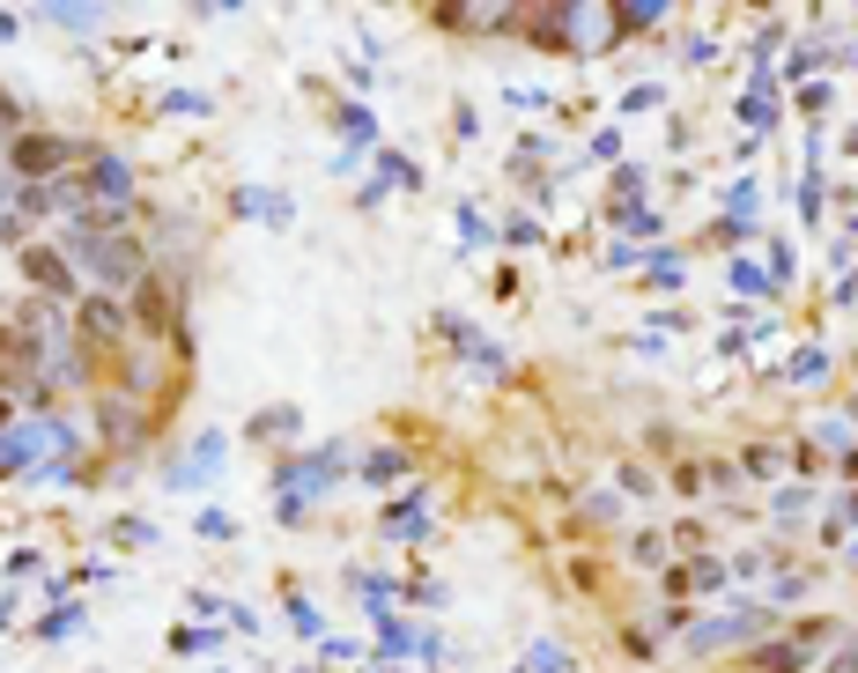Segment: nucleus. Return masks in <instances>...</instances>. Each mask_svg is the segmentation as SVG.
I'll return each mask as SVG.
<instances>
[{
  "instance_id": "f257e3e1",
  "label": "nucleus",
  "mask_w": 858,
  "mask_h": 673,
  "mask_svg": "<svg viewBox=\"0 0 858 673\" xmlns=\"http://www.w3.org/2000/svg\"><path fill=\"white\" fill-rule=\"evenodd\" d=\"M60 252H67L82 275L97 281L104 297H134V281L156 275L141 229H112V237H82V229H60Z\"/></svg>"
},
{
  "instance_id": "f03ea898",
  "label": "nucleus",
  "mask_w": 858,
  "mask_h": 673,
  "mask_svg": "<svg viewBox=\"0 0 858 673\" xmlns=\"http://www.w3.org/2000/svg\"><path fill=\"white\" fill-rule=\"evenodd\" d=\"M89 423H97V451H104V459H134V451L156 437V407H141V399H126V393H97Z\"/></svg>"
},
{
  "instance_id": "7ed1b4c3",
  "label": "nucleus",
  "mask_w": 858,
  "mask_h": 673,
  "mask_svg": "<svg viewBox=\"0 0 858 673\" xmlns=\"http://www.w3.org/2000/svg\"><path fill=\"white\" fill-rule=\"evenodd\" d=\"M74 156H97V149H74L67 133H15L8 141V171H15V185H45V178H67Z\"/></svg>"
},
{
  "instance_id": "20e7f679",
  "label": "nucleus",
  "mask_w": 858,
  "mask_h": 673,
  "mask_svg": "<svg viewBox=\"0 0 858 673\" xmlns=\"http://www.w3.org/2000/svg\"><path fill=\"white\" fill-rule=\"evenodd\" d=\"M836 637V622H799L785 629V637H762V644H748V666L755 673H807L814 666V651Z\"/></svg>"
},
{
  "instance_id": "39448f33",
  "label": "nucleus",
  "mask_w": 858,
  "mask_h": 673,
  "mask_svg": "<svg viewBox=\"0 0 858 673\" xmlns=\"http://www.w3.org/2000/svg\"><path fill=\"white\" fill-rule=\"evenodd\" d=\"M126 319H134V333H171L178 349H186V311H178V281H171V275L134 281V297H126Z\"/></svg>"
},
{
  "instance_id": "423d86ee",
  "label": "nucleus",
  "mask_w": 858,
  "mask_h": 673,
  "mask_svg": "<svg viewBox=\"0 0 858 673\" xmlns=\"http://www.w3.org/2000/svg\"><path fill=\"white\" fill-rule=\"evenodd\" d=\"M348 467V445H319V451H304V459H289L282 474H274V496H296V503H319L333 481H341Z\"/></svg>"
},
{
  "instance_id": "0eeeda50",
  "label": "nucleus",
  "mask_w": 858,
  "mask_h": 673,
  "mask_svg": "<svg viewBox=\"0 0 858 673\" xmlns=\"http://www.w3.org/2000/svg\"><path fill=\"white\" fill-rule=\"evenodd\" d=\"M777 622L770 607H740V615H711V622H688L681 644L696 651V659H711V651H733V644H762V629Z\"/></svg>"
},
{
  "instance_id": "6e6552de",
  "label": "nucleus",
  "mask_w": 858,
  "mask_h": 673,
  "mask_svg": "<svg viewBox=\"0 0 858 673\" xmlns=\"http://www.w3.org/2000/svg\"><path fill=\"white\" fill-rule=\"evenodd\" d=\"M74 333H82L89 349H112V355H119L126 341H134V319H126V303H119V297H104V289H82V297H74Z\"/></svg>"
},
{
  "instance_id": "1a4fd4ad",
  "label": "nucleus",
  "mask_w": 858,
  "mask_h": 673,
  "mask_svg": "<svg viewBox=\"0 0 858 673\" xmlns=\"http://www.w3.org/2000/svg\"><path fill=\"white\" fill-rule=\"evenodd\" d=\"M15 267H23V281L45 303H67V311H74V259L60 245H23V252H15Z\"/></svg>"
},
{
  "instance_id": "9d476101",
  "label": "nucleus",
  "mask_w": 858,
  "mask_h": 673,
  "mask_svg": "<svg viewBox=\"0 0 858 673\" xmlns=\"http://www.w3.org/2000/svg\"><path fill=\"white\" fill-rule=\"evenodd\" d=\"M222 451H230V437H222V429H208V437H200V445L171 467V481H163V489H178V496L208 489V481H215V467H222Z\"/></svg>"
},
{
  "instance_id": "9b49d317",
  "label": "nucleus",
  "mask_w": 858,
  "mask_h": 673,
  "mask_svg": "<svg viewBox=\"0 0 858 673\" xmlns=\"http://www.w3.org/2000/svg\"><path fill=\"white\" fill-rule=\"evenodd\" d=\"M82 185H89V200H112V207H134V163L112 149L89 156V171H82Z\"/></svg>"
},
{
  "instance_id": "f8f14e48",
  "label": "nucleus",
  "mask_w": 858,
  "mask_h": 673,
  "mask_svg": "<svg viewBox=\"0 0 858 673\" xmlns=\"http://www.w3.org/2000/svg\"><path fill=\"white\" fill-rule=\"evenodd\" d=\"M725 585H733V570H725L718 555H688L681 570H666V592H674V599H681V592H725Z\"/></svg>"
},
{
  "instance_id": "ddd939ff",
  "label": "nucleus",
  "mask_w": 858,
  "mask_h": 673,
  "mask_svg": "<svg viewBox=\"0 0 858 673\" xmlns=\"http://www.w3.org/2000/svg\"><path fill=\"white\" fill-rule=\"evenodd\" d=\"M407 467H415V459H407L400 445H378V451L363 459V467H356V481H370V489H393V481L407 474Z\"/></svg>"
},
{
  "instance_id": "4468645a",
  "label": "nucleus",
  "mask_w": 858,
  "mask_h": 673,
  "mask_svg": "<svg viewBox=\"0 0 858 673\" xmlns=\"http://www.w3.org/2000/svg\"><path fill=\"white\" fill-rule=\"evenodd\" d=\"M296 429H304L296 407H259V415H252V437H259V445H289Z\"/></svg>"
},
{
  "instance_id": "2eb2a0df",
  "label": "nucleus",
  "mask_w": 858,
  "mask_h": 673,
  "mask_svg": "<svg viewBox=\"0 0 858 673\" xmlns=\"http://www.w3.org/2000/svg\"><path fill=\"white\" fill-rule=\"evenodd\" d=\"M740 474L777 481V474H785V451H777V445H748V451H740Z\"/></svg>"
},
{
  "instance_id": "dca6fc26",
  "label": "nucleus",
  "mask_w": 858,
  "mask_h": 673,
  "mask_svg": "<svg viewBox=\"0 0 858 673\" xmlns=\"http://www.w3.org/2000/svg\"><path fill=\"white\" fill-rule=\"evenodd\" d=\"M666 489H674V496H703V489H711V467H703V459H681V467L666 474Z\"/></svg>"
},
{
  "instance_id": "f3484780",
  "label": "nucleus",
  "mask_w": 858,
  "mask_h": 673,
  "mask_svg": "<svg viewBox=\"0 0 858 673\" xmlns=\"http://www.w3.org/2000/svg\"><path fill=\"white\" fill-rule=\"evenodd\" d=\"M822 445H829L836 459H844V474L858 467V437H851V423H822Z\"/></svg>"
},
{
  "instance_id": "a211bd4d",
  "label": "nucleus",
  "mask_w": 858,
  "mask_h": 673,
  "mask_svg": "<svg viewBox=\"0 0 858 673\" xmlns=\"http://www.w3.org/2000/svg\"><path fill=\"white\" fill-rule=\"evenodd\" d=\"M518 673H570V651H563V644H533Z\"/></svg>"
},
{
  "instance_id": "6ab92c4d",
  "label": "nucleus",
  "mask_w": 858,
  "mask_h": 673,
  "mask_svg": "<svg viewBox=\"0 0 858 673\" xmlns=\"http://www.w3.org/2000/svg\"><path fill=\"white\" fill-rule=\"evenodd\" d=\"M370 163H378V178H385V185H415V163H407V156L378 149V156H370Z\"/></svg>"
},
{
  "instance_id": "aec40b11",
  "label": "nucleus",
  "mask_w": 858,
  "mask_h": 673,
  "mask_svg": "<svg viewBox=\"0 0 858 673\" xmlns=\"http://www.w3.org/2000/svg\"><path fill=\"white\" fill-rule=\"evenodd\" d=\"M112 541H119V548H156V525H148V519H119V525H112Z\"/></svg>"
},
{
  "instance_id": "412c9836",
  "label": "nucleus",
  "mask_w": 858,
  "mask_h": 673,
  "mask_svg": "<svg viewBox=\"0 0 858 673\" xmlns=\"http://www.w3.org/2000/svg\"><path fill=\"white\" fill-rule=\"evenodd\" d=\"M341 133L348 141H378V119H370L363 104H341Z\"/></svg>"
},
{
  "instance_id": "4be33fe9",
  "label": "nucleus",
  "mask_w": 858,
  "mask_h": 673,
  "mask_svg": "<svg viewBox=\"0 0 858 673\" xmlns=\"http://www.w3.org/2000/svg\"><path fill=\"white\" fill-rule=\"evenodd\" d=\"M770 511H777V519H807V511H814V489H777V496H770Z\"/></svg>"
},
{
  "instance_id": "5701e85b",
  "label": "nucleus",
  "mask_w": 858,
  "mask_h": 673,
  "mask_svg": "<svg viewBox=\"0 0 858 673\" xmlns=\"http://www.w3.org/2000/svg\"><path fill=\"white\" fill-rule=\"evenodd\" d=\"M67 629H82V607H74V599H60L45 622H38V637H67Z\"/></svg>"
},
{
  "instance_id": "b1692460",
  "label": "nucleus",
  "mask_w": 858,
  "mask_h": 673,
  "mask_svg": "<svg viewBox=\"0 0 858 673\" xmlns=\"http://www.w3.org/2000/svg\"><path fill=\"white\" fill-rule=\"evenodd\" d=\"M659 23V0H629L622 15H614V30H652Z\"/></svg>"
},
{
  "instance_id": "393cba45",
  "label": "nucleus",
  "mask_w": 858,
  "mask_h": 673,
  "mask_svg": "<svg viewBox=\"0 0 858 673\" xmlns=\"http://www.w3.org/2000/svg\"><path fill=\"white\" fill-rule=\"evenodd\" d=\"M652 629H659V637H688V607H652Z\"/></svg>"
},
{
  "instance_id": "a878e982",
  "label": "nucleus",
  "mask_w": 858,
  "mask_h": 673,
  "mask_svg": "<svg viewBox=\"0 0 858 673\" xmlns=\"http://www.w3.org/2000/svg\"><path fill=\"white\" fill-rule=\"evenodd\" d=\"M822 377H829V355H799V363H792V385H822Z\"/></svg>"
},
{
  "instance_id": "bb28decb",
  "label": "nucleus",
  "mask_w": 858,
  "mask_h": 673,
  "mask_svg": "<svg viewBox=\"0 0 858 673\" xmlns=\"http://www.w3.org/2000/svg\"><path fill=\"white\" fill-rule=\"evenodd\" d=\"M629 563H666V533H637V541H629Z\"/></svg>"
},
{
  "instance_id": "cd10ccee",
  "label": "nucleus",
  "mask_w": 858,
  "mask_h": 673,
  "mask_svg": "<svg viewBox=\"0 0 858 673\" xmlns=\"http://www.w3.org/2000/svg\"><path fill=\"white\" fill-rule=\"evenodd\" d=\"M289 622H296V637H319V607H311V599H289Z\"/></svg>"
},
{
  "instance_id": "c85d7f7f",
  "label": "nucleus",
  "mask_w": 858,
  "mask_h": 673,
  "mask_svg": "<svg viewBox=\"0 0 858 673\" xmlns=\"http://www.w3.org/2000/svg\"><path fill=\"white\" fill-rule=\"evenodd\" d=\"M171 644H178V651H215V644H222V629H178Z\"/></svg>"
},
{
  "instance_id": "c756f323",
  "label": "nucleus",
  "mask_w": 858,
  "mask_h": 673,
  "mask_svg": "<svg viewBox=\"0 0 858 673\" xmlns=\"http://www.w3.org/2000/svg\"><path fill=\"white\" fill-rule=\"evenodd\" d=\"M400 592L415 599V607H444V585H437V577H415V585H400Z\"/></svg>"
},
{
  "instance_id": "7c9ffc66",
  "label": "nucleus",
  "mask_w": 858,
  "mask_h": 673,
  "mask_svg": "<svg viewBox=\"0 0 858 673\" xmlns=\"http://www.w3.org/2000/svg\"><path fill=\"white\" fill-rule=\"evenodd\" d=\"M193 533H200V541H230V519H222V511H200Z\"/></svg>"
},
{
  "instance_id": "2f4dec72",
  "label": "nucleus",
  "mask_w": 858,
  "mask_h": 673,
  "mask_svg": "<svg viewBox=\"0 0 858 673\" xmlns=\"http://www.w3.org/2000/svg\"><path fill=\"white\" fill-rule=\"evenodd\" d=\"M52 23H67V30H97V8H52Z\"/></svg>"
},
{
  "instance_id": "473e14b6",
  "label": "nucleus",
  "mask_w": 858,
  "mask_h": 673,
  "mask_svg": "<svg viewBox=\"0 0 858 673\" xmlns=\"http://www.w3.org/2000/svg\"><path fill=\"white\" fill-rule=\"evenodd\" d=\"M163 111H208V97H200V89H171V97H163Z\"/></svg>"
},
{
  "instance_id": "72a5a7b5",
  "label": "nucleus",
  "mask_w": 858,
  "mask_h": 673,
  "mask_svg": "<svg viewBox=\"0 0 858 673\" xmlns=\"http://www.w3.org/2000/svg\"><path fill=\"white\" fill-rule=\"evenodd\" d=\"M622 489H629V496H652V489H659V481L644 474V467H622Z\"/></svg>"
},
{
  "instance_id": "f704fd0d",
  "label": "nucleus",
  "mask_w": 858,
  "mask_h": 673,
  "mask_svg": "<svg viewBox=\"0 0 858 673\" xmlns=\"http://www.w3.org/2000/svg\"><path fill=\"white\" fill-rule=\"evenodd\" d=\"M38 570H45V555H30V548L8 555V577H38Z\"/></svg>"
},
{
  "instance_id": "c9c22d12",
  "label": "nucleus",
  "mask_w": 858,
  "mask_h": 673,
  "mask_svg": "<svg viewBox=\"0 0 858 673\" xmlns=\"http://www.w3.org/2000/svg\"><path fill=\"white\" fill-rule=\"evenodd\" d=\"M829 673H858V644H844V651H836V659H829Z\"/></svg>"
},
{
  "instance_id": "e433bc0d",
  "label": "nucleus",
  "mask_w": 858,
  "mask_h": 673,
  "mask_svg": "<svg viewBox=\"0 0 858 673\" xmlns=\"http://www.w3.org/2000/svg\"><path fill=\"white\" fill-rule=\"evenodd\" d=\"M8 423H15V399H0V429H8Z\"/></svg>"
},
{
  "instance_id": "4c0bfd02",
  "label": "nucleus",
  "mask_w": 858,
  "mask_h": 673,
  "mask_svg": "<svg viewBox=\"0 0 858 673\" xmlns=\"http://www.w3.org/2000/svg\"><path fill=\"white\" fill-rule=\"evenodd\" d=\"M378 673H393V666H378Z\"/></svg>"
}]
</instances>
